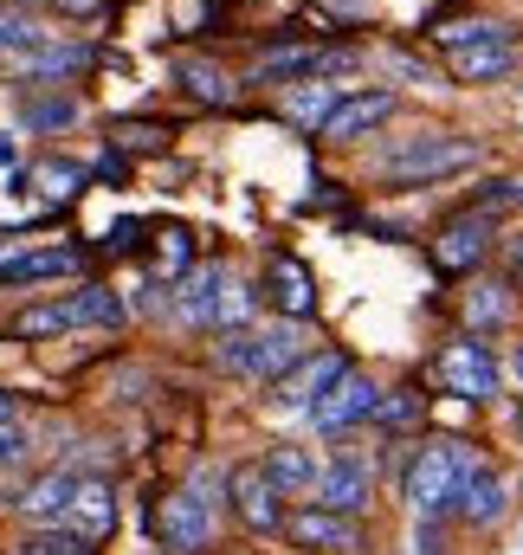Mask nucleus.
Listing matches in <instances>:
<instances>
[{"instance_id": "49530a36", "label": "nucleus", "mask_w": 523, "mask_h": 555, "mask_svg": "<svg viewBox=\"0 0 523 555\" xmlns=\"http://www.w3.org/2000/svg\"><path fill=\"white\" fill-rule=\"evenodd\" d=\"M511 369H518V375H523V349H518V356H511Z\"/></svg>"}, {"instance_id": "37998d69", "label": "nucleus", "mask_w": 523, "mask_h": 555, "mask_svg": "<svg viewBox=\"0 0 523 555\" xmlns=\"http://www.w3.org/2000/svg\"><path fill=\"white\" fill-rule=\"evenodd\" d=\"M13 155H20V149H13V137H0V162H7V168H20Z\"/></svg>"}, {"instance_id": "4468645a", "label": "nucleus", "mask_w": 523, "mask_h": 555, "mask_svg": "<svg viewBox=\"0 0 523 555\" xmlns=\"http://www.w3.org/2000/svg\"><path fill=\"white\" fill-rule=\"evenodd\" d=\"M91 46L85 39H46L26 65H13V78L20 85H52V78H78V72H91Z\"/></svg>"}, {"instance_id": "412c9836", "label": "nucleus", "mask_w": 523, "mask_h": 555, "mask_svg": "<svg viewBox=\"0 0 523 555\" xmlns=\"http://www.w3.org/2000/svg\"><path fill=\"white\" fill-rule=\"evenodd\" d=\"M310 362V336L297 330V323H271V330H259V375L271 382V375H284V369H304Z\"/></svg>"}, {"instance_id": "a878e982", "label": "nucleus", "mask_w": 523, "mask_h": 555, "mask_svg": "<svg viewBox=\"0 0 523 555\" xmlns=\"http://www.w3.org/2000/svg\"><path fill=\"white\" fill-rule=\"evenodd\" d=\"M20 124L39 130V137H46V130H72V124H78V98H72V91H65V98H20Z\"/></svg>"}, {"instance_id": "393cba45", "label": "nucleus", "mask_w": 523, "mask_h": 555, "mask_svg": "<svg viewBox=\"0 0 523 555\" xmlns=\"http://www.w3.org/2000/svg\"><path fill=\"white\" fill-rule=\"evenodd\" d=\"M175 85H181L194 104H227V98H233L227 72H214L207 59H175Z\"/></svg>"}, {"instance_id": "dca6fc26", "label": "nucleus", "mask_w": 523, "mask_h": 555, "mask_svg": "<svg viewBox=\"0 0 523 555\" xmlns=\"http://www.w3.org/2000/svg\"><path fill=\"white\" fill-rule=\"evenodd\" d=\"M111 524H117V498H111V485H104V478H78V498H72V511H65V530L85 537V543H104Z\"/></svg>"}, {"instance_id": "5701e85b", "label": "nucleus", "mask_w": 523, "mask_h": 555, "mask_svg": "<svg viewBox=\"0 0 523 555\" xmlns=\"http://www.w3.org/2000/svg\"><path fill=\"white\" fill-rule=\"evenodd\" d=\"M518 65V46L511 39H492V46H472V52H452V78L459 85H492Z\"/></svg>"}, {"instance_id": "a18cd8bd", "label": "nucleus", "mask_w": 523, "mask_h": 555, "mask_svg": "<svg viewBox=\"0 0 523 555\" xmlns=\"http://www.w3.org/2000/svg\"><path fill=\"white\" fill-rule=\"evenodd\" d=\"M0 420H13V401H7V395H0Z\"/></svg>"}, {"instance_id": "f704fd0d", "label": "nucleus", "mask_w": 523, "mask_h": 555, "mask_svg": "<svg viewBox=\"0 0 523 555\" xmlns=\"http://www.w3.org/2000/svg\"><path fill=\"white\" fill-rule=\"evenodd\" d=\"M26 555H98L85 537H72V530H46V537H33Z\"/></svg>"}, {"instance_id": "e433bc0d", "label": "nucleus", "mask_w": 523, "mask_h": 555, "mask_svg": "<svg viewBox=\"0 0 523 555\" xmlns=\"http://www.w3.org/2000/svg\"><path fill=\"white\" fill-rule=\"evenodd\" d=\"M136 246H142V220H117L104 233V253H136Z\"/></svg>"}, {"instance_id": "473e14b6", "label": "nucleus", "mask_w": 523, "mask_h": 555, "mask_svg": "<svg viewBox=\"0 0 523 555\" xmlns=\"http://www.w3.org/2000/svg\"><path fill=\"white\" fill-rule=\"evenodd\" d=\"M194 266V233L188 227H168L162 246H155V272H188Z\"/></svg>"}, {"instance_id": "a19ab883", "label": "nucleus", "mask_w": 523, "mask_h": 555, "mask_svg": "<svg viewBox=\"0 0 523 555\" xmlns=\"http://www.w3.org/2000/svg\"><path fill=\"white\" fill-rule=\"evenodd\" d=\"M98 175H104V181H124V175H130V162H124V155H104V162H98Z\"/></svg>"}, {"instance_id": "f8f14e48", "label": "nucleus", "mask_w": 523, "mask_h": 555, "mask_svg": "<svg viewBox=\"0 0 523 555\" xmlns=\"http://www.w3.org/2000/svg\"><path fill=\"white\" fill-rule=\"evenodd\" d=\"M388 117H394V91H349V98L330 111V124H323L317 137L356 142V137H369V130H382Z\"/></svg>"}, {"instance_id": "b1692460", "label": "nucleus", "mask_w": 523, "mask_h": 555, "mask_svg": "<svg viewBox=\"0 0 523 555\" xmlns=\"http://www.w3.org/2000/svg\"><path fill=\"white\" fill-rule=\"evenodd\" d=\"M46 39H52V33H46L39 20H26V13H0V65H7V72L26 65Z\"/></svg>"}, {"instance_id": "de8ad7c7", "label": "nucleus", "mask_w": 523, "mask_h": 555, "mask_svg": "<svg viewBox=\"0 0 523 555\" xmlns=\"http://www.w3.org/2000/svg\"><path fill=\"white\" fill-rule=\"evenodd\" d=\"M518 207H523V188H518Z\"/></svg>"}, {"instance_id": "a211bd4d", "label": "nucleus", "mask_w": 523, "mask_h": 555, "mask_svg": "<svg viewBox=\"0 0 523 555\" xmlns=\"http://www.w3.org/2000/svg\"><path fill=\"white\" fill-rule=\"evenodd\" d=\"M271 304H278L291 323H304V317L317 310V284H310V272H304L291 253H278V259H271Z\"/></svg>"}, {"instance_id": "ddd939ff", "label": "nucleus", "mask_w": 523, "mask_h": 555, "mask_svg": "<svg viewBox=\"0 0 523 555\" xmlns=\"http://www.w3.org/2000/svg\"><path fill=\"white\" fill-rule=\"evenodd\" d=\"M124 317H130V304H124V291H111V284H85V291L59 297V323H65V330H117Z\"/></svg>"}, {"instance_id": "cd10ccee", "label": "nucleus", "mask_w": 523, "mask_h": 555, "mask_svg": "<svg viewBox=\"0 0 523 555\" xmlns=\"http://www.w3.org/2000/svg\"><path fill=\"white\" fill-rule=\"evenodd\" d=\"M26 181H33V194H46V201H72L78 188H85V168L78 162H39V168H26Z\"/></svg>"}, {"instance_id": "4be33fe9", "label": "nucleus", "mask_w": 523, "mask_h": 555, "mask_svg": "<svg viewBox=\"0 0 523 555\" xmlns=\"http://www.w3.org/2000/svg\"><path fill=\"white\" fill-rule=\"evenodd\" d=\"M78 272V253H7L0 259V284H52V278Z\"/></svg>"}, {"instance_id": "7c9ffc66", "label": "nucleus", "mask_w": 523, "mask_h": 555, "mask_svg": "<svg viewBox=\"0 0 523 555\" xmlns=\"http://www.w3.org/2000/svg\"><path fill=\"white\" fill-rule=\"evenodd\" d=\"M446 52H472V46H492V39H511L498 20H459V26H446V33H433Z\"/></svg>"}, {"instance_id": "6e6552de", "label": "nucleus", "mask_w": 523, "mask_h": 555, "mask_svg": "<svg viewBox=\"0 0 523 555\" xmlns=\"http://www.w3.org/2000/svg\"><path fill=\"white\" fill-rule=\"evenodd\" d=\"M375 408H382V388H375L369 375H356V369H349V375H343L317 408H310V420H317L323 433H349V426L375 420Z\"/></svg>"}, {"instance_id": "1a4fd4ad", "label": "nucleus", "mask_w": 523, "mask_h": 555, "mask_svg": "<svg viewBox=\"0 0 523 555\" xmlns=\"http://www.w3.org/2000/svg\"><path fill=\"white\" fill-rule=\"evenodd\" d=\"M284 537L297 543V550H317V555H356L362 550V530L349 524V517H336V511H297V517H284Z\"/></svg>"}, {"instance_id": "4c0bfd02", "label": "nucleus", "mask_w": 523, "mask_h": 555, "mask_svg": "<svg viewBox=\"0 0 523 555\" xmlns=\"http://www.w3.org/2000/svg\"><path fill=\"white\" fill-rule=\"evenodd\" d=\"M317 7H323L330 20H369V13H375V0H317Z\"/></svg>"}, {"instance_id": "2f4dec72", "label": "nucleus", "mask_w": 523, "mask_h": 555, "mask_svg": "<svg viewBox=\"0 0 523 555\" xmlns=\"http://www.w3.org/2000/svg\"><path fill=\"white\" fill-rule=\"evenodd\" d=\"M505 317H511L505 284H479V291L465 297V323H472V330H492V323H505Z\"/></svg>"}, {"instance_id": "72a5a7b5", "label": "nucleus", "mask_w": 523, "mask_h": 555, "mask_svg": "<svg viewBox=\"0 0 523 555\" xmlns=\"http://www.w3.org/2000/svg\"><path fill=\"white\" fill-rule=\"evenodd\" d=\"M168 137H175V130H168V124H149V117H142V124H111V142H117V149H168Z\"/></svg>"}, {"instance_id": "f3484780", "label": "nucleus", "mask_w": 523, "mask_h": 555, "mask_svg": "<svg viewBox=\"0 0 523 555\" xmlns=\"http://www.w3.org/2000/svg\"><path fill=\"white\" fill-rule=\"evenodd\" d=\"M265 478H271L278 498H310L317 478H323V465H317L304 446H271V452H265Z\"/></svg>"}, {"instance_id": "79ce46f5", "label": "nucleus", "mask_w": 523, "mask_h": 555, "mask_svg": "<svg viewBox=\"0 0 523 555\" xmlns=\"http://www.w3.org/2000/svg\"><path fill=\"white\" fill-rule=\"evenodd\" d=\"M52 7H59V13H98L104 0H52Z\"/></svg>"}, {"instance_id": "c756f323", "label": "nucleus", "mask_w": 523, "mask_h": 555, "mask_svg": "<svg viewBox=\"0 0 523 555\" xmlns=\"http://www.w3.org/2000/svg\"><path fill=\"white\" fill-rule=\"evenodd\" d=\"M420 414H426L420 388H394V395H382V408H375V426L382 433H407V426H420Z\"/></svg>"}, {"instance_id": "bb28decb", "label": "nucleus", "mask_w": 523, "mask_h": 555, "mask_svg": "<svg viewBox=\"0 0 523 555\" xmlns=\"http://www.w3.org/2000/svg\"><path fill=\"white\" fill-rule=\"evenodd\" d=\"M336 104H343V91H336V85H317V78H310L304 91H291V104H284V111H291V124H310V130H323Z\"/></svg>"}, {"instance_id": "c85d7f7f", "label": "nucleus", "mask_w": 523, "mask_h": 555, "mask_svg": "<svg viewBox=\"0 0 523 555\" xmlns=\"http://www.w3.org/2000/svg\"><path fill=\"white\" fill-rule=\"evenodd\" d=\"M214 362H220L227 375H259V330H220Z\"/></svg>"}, {"instance_id": "0eeeda50", "label": "nucleus", "mask_w": 523, "mask_h": 555, "mask_svg": "<svg viewBox=\"0 0 523 555\" xmlns=\"http://www.w3.org/2000/svg\"><path fill=\"white\" fill-rule=\"evenodd\" d=\"M227 491H233V511H240L246 530H259V537L284 530V498L271 491L265 465H233V472H227Z\"/></svg>"}, {"instance_id": "423d86ee", "label": "nucleus", "mask_w": 523, "mask_h": 555, "mask_svg": "<svg viewBox=\"0 0 523 555\" xmlns=\"http://www.w3.org/2000/svg\"><path fill=\"white\" fill-rule=\"evenodd\" d=\"M356 52H310V46H271L259 65H253V85H297V78H330V72H349Z\"/></svg>"}, {"instance_id": "9d476101", "label": "nucleus", "mask_w": 523, "mask_h": 555, "mask_svg": "<svg viewBox=\"0 0 523 555\" xmlns=\"http://www.w3.org/2000/svg\"><path fill=\"white\" fill-rule=\"evenodd\" d=\"M369 491H375V478H369V465H362V459H330L310 498H317V511L356 517V511H369Z\"/></svg>"}, {"instance_id": "39448f33", "label": "nucleus", "mask_w": 523, "mask_h": 555, "mask_svg": "<svg viewBox=\"0 0 523 555\" xmlns=\"http://www.w3.org/2000/svg\"><path fill=\"white\" fill-rule=\"evenodd\" d=\"M492 233H498V227H492V214H472V207H465V214H452V220L439 227V240H433V266H439V272H452V278L472 272V266L492 253Z\"/></svg>"}, {"instance_id": "c03bdc74", "label": "nucleus", "mask_w": 523, "mask_h": 555, "mask_svg": "<svg viewBox=\"0 0 523 555\" xmlns=\"http://www.w3.org/2000/svg\"><path fill=\"white\" fill-rule=\"evenodd\" d=\"M511 278H518V284H523V240H518V246H511Z\"/></svg>"}, {"instance_id": "c9c22d12", "label": "nucleus", "mask_w": 523, "mask_h": 555, "mask_svg": "<svg viewBox=\"0 0 523 555\" xmlns=\"http://www.w3.org/2000/svg\"><path fill=\"white\" fill-rule=\"evenodd\" d=\"M246 317H253V291L227 284V291H220V317H214V323H220V330H246Z\"/></svg>"}, {"instance_id": "09e8293b", "label": "nucleus", "mask_w": 523, "mask_h": 555, "mask_svg": "<svg viewBox=\"0 0 523 555\" xmlns=\"http://www.w3.org/2000/svg\"><path fill=\"white\" fill-rule=\"evenodd\" d=\"M518 426H523V408H518Z\"/></svg>"}, {"instance_id": "7ed1b4c3", "label": "nucleus", "mask_w": 523, "mask_h": 555, "mask_svg": "<svg viewBox=\"0 0 523 555\" xmlns=\"http://www.w3.org/2000/svg\"><path fill=\"white\" fill-rule=\"evenodd\" d=\"M155 530H162V543H168L175 555L214 550V498H207V478H201V485H181V491L162 504Z\"/></svg>"}, {"instance_id": "9b49d317", "label": "nucleus", "mask_w": 523, "mask_h": 555, "mask_svg": "<svg viewBox=\"0 0 523 555\" xmlns=\"http://www.w3.org/2000/svg\"><path fill=\"white\" fill-rule=\"evenodd\" d=\"M72 498H78V472H72V465H52V472H39V478L13 498V511H20L26 524H65Z\"/></svg>"}, {"instance_id": "2eb2a0df", "label": "nucleus", "mask_w": 523, "mask_h": 555, "mask_svg": "<svg viewBox=\"0 0 523 555\" xmlns=\"http://www.w3.org/2000/svg\"><path fill=\"white\" fill-rule=\"evenodd\" d=\"M343 375H349V356H336V349H330V356H310V362L278 388V408H304V414H310V408L343 382Z\"/></svg>"}, {"instance_id": "f257e3e1", "label": "nucleus", "mask_w": 523, "mask_h": 555, "mask_svg": "<svg viewBox=\"0 0 523 555\" xmlns=\"http://www.w3.org/2000/svg\"><path fill=\"white\" fill-rule=\"evenodd\" d=\"M472 446L465 439H439V446H420V459L407 465V504L420 511V517H446V511H459V491H465V478H472Z\"/></svg>"}, {"instance_id": "aec40b11", "label": "nucleus", "mask_w": 523, "mask_h": 555, "mask_svg": "<svg viewBox=\"0 0 523 555\" xmlns=\"http://www.w3.org/2000/svg\"><path fill=\"white\" fill-rule=\"evenodd\" d=\"M505 504H511L505 478H498L492 465H472V478H465V491H459V517H465V524H498Z\"/></svg>"}, {"instance_id": "f03ea898", "label": "nucleus", "mask_w": 523, "mask_h": 555, "mask_svg": "<svg viewBox=\"0 0 523 555\" xmlns=\"http://www.w3.org/2000/svg\"><path fill=\"white\" fill-rule=\"evenodd\" d=\"M472 162H479V142L472 137L420 130V137H407L400 149L382 155V181H394V188H420V181H446V175H459V168H472Z\"/></svg>"}, {"instance_id": "ea45409f", "label": "nucleus", "mask_w": 523, "mask_h": 555, "mask_svg": "<svg viewBox=\"0 0 523 555\" xmlns=\"http://www.w3.org/2000/svg\"><path fill=\"white\" fill-rule=\"evenodd\" d=\"M388 65L400 72V78H413V85H439V78H433V72L420 65V59H407V52H388Z\"/></svg>"}, {"instance_id": "20e7f679", "label": "nucleus", "mask_w": 523, "mask_h": 555, "mask_svg": "<svg viewBox=\"0 0 523 555\" xmlns=\"http://www.w3.org/2000/svg\"><path fill=\"white\" fill-rule=\"evenodd\" d=\"M439 382H446L459 401H492V395H498V356H492L479 336H465V343H452V349L439 356Z\"/></svg>"}, {"instance_id": "6ab92c4d", "label": "nucleus", "mask_w": 523, "mask_h": 555, "mask_svg": "<svg viewBox=\"0 0 523 555\" xmlns=\"http://www.w3.org/2000/svg\"><path fill=\"white\" fill-rule=\"evenodd\" d=\"M220 291H227V272H220V266H201V272H188L181 297H175V317H181L188 330L214 323V317H220Z\"/></svg>"}, {"instance_id": "58836bf2", "label": "nucleus", "mask_w": 523, "mask_h": 555, "mask_svg": "<svg viewBox=\"0 0 523 555\" xmlns=\"http://www.w3.org/2000/svg\"><path fill=\"white\" fill-rule=\"evenodd\" d=\"M20 452H26V426H20V420H0V465L20 459Z\"/></svg>"}]
</instances>
